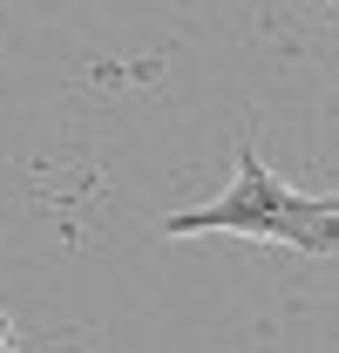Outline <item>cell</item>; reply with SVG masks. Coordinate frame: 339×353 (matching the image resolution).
I'll use <instances>...</instances> for the list:
<instances>
[{
	"instance_id": "obj_1",
	"label": "cell",
	"mask_w": 339,
	"mask_h": 353,
	"mask_svg": "<svg viewBox=\"0 0 339 353\" xmlns=\"http://www.w3.org/2000/svg\"><path fill=\"white\" fill-rule=\"evenodd\" d=\"M258 238V245H292L305 259H333L339 252V197L333 190H298L285 176H271V163L258 157V143H238V176L217 190L211 204H183L163 218V238Z\"/></svg>"
},
{
	"instance_id": "obj_2",
	"label": "cell",
	"mask_w": 339,
	"mask_h": 353,
	"mask_svg": "<svg viewBox=\"0 0 339 353\" xmlns=\"http://www.w3.org/2000/svg\"><path fill=\"white\" fill-rule=\"evenodd\" d=\"M0 353H14V319L0 312Z\"/></svg>"
}]
</instances>
